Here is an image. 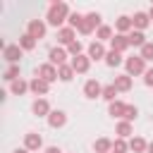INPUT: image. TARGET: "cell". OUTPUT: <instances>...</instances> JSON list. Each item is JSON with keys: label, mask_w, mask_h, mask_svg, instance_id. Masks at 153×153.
I'll return each instance as SVG.
<instances>
[{"label": "cell", "mask_w": 153, "mask_h": 153, "mask_svg": "<svg viewBox=\"0 0 153 153\" xmlns=\"http://www.w3.org/2000/svg\"><path fill=\"white\" fill-rule=\"evenodd\" d=\"M98 26H100V14L98 12H88V14H84V22H81V26L76 31L81 36H88V33L98 31Z\"/></svg>", "instance_id": "cell-2"}, {"label": "cell", "mask_w": 153, "mask_h": 153, "mask_svg": "<svg viewBox=\"0 0 153 153\" xmlns=\"http://www.w3.org/2000/svg\"><path fill=\"white\" fill-rule=\"evenodd\" d=\"M141 57L148 62V60H153V41H148L143 48H141Z\"/></svg>", "instance_id": "cell-36"}, {"label": "cell", "mask_w": 153, "mask_h": 153, "mask_svg": "<svg viewBox=\"0 0 153 153\" xmlns=\"http://www.w3.org/2000/svg\"><path fill=\"white\" fill-rule=\"evenodd\" d=\"M26 91H29V81H24V79H17V81L10 84V93L12 96H24Z\"/></svg>", "instance_id": "cell-24"}, {"label": "cell", "mask_w": 153, "mask_h": 153, "mask_svg": "<svg viewBox=\"0 0 153 153\" xmlns=\"http://www.w3.org/2000/svg\"><path fill=\"white\" fill-rule=\"evenodd\" d=\"M48 124H50L53 129H62V127L67 124V112H65V110H53V112L48 115Z\"/></svg>", "instance_id": "cell-14"}, {"label": "cell", "mask_w": 153, "mask_h": 153, "mask_svg": "<svg viewBox=\"0 0 153 153\" xmlns=\"http://www.w3.org/2000/svg\"><path fill=\"white\" fill-rule=\"evenodd\" d=\"M136 115H139V108L127 103V110H124V117H122V120H124V122H134V120H136Z\"/></svg>", "instance_id": "cell-33"}, {"label": "cell", "mask_w": 153, "mask_h": 153, "mask_svg": "<svg viewBox=\"0 0 153 153\" xmlns=\"http://www.w3.org/2000/svg\"><path fill=\"white\" fill-rule=\"evenodd\" d=\"M74 69H72V65H62V67H57V79L60 81H72L74 79Z\"/></svg>", "instance_id": "cell-27"}, {"label": "cell", "mask_w": 153, "mask_h": 153, "mask_svg": "<svg viewBox=\"0 0 153 153\" xmlns=\"http://www.w3.org/2000/svg\"><path fill=\"white\" fill-rule=\"evenodd\" d=\"M84 96L91 98V100H93V98H100V96H103V86H100V81H98V79H88V81L84 84Z\"/></svg>", "instance_id": "cell-10"}, {"label": "cell", "mask_w": 153, "mask_h": 153, "mask_svg": "<svg viewBox=\"0 0 153 153\" xmlns=\"http://www.w3.org/2000/svg\"><path fill=\"white\" fill-rule=\"evenodd\" d=\"M115 29H117V33H124V36H129L131 31H134V24H131V17H117V22H115Z\"/></svg>", "instance_id": "cell-17"}, {"label": "cell", "mask_w": 153, "mask_h": 153, "mask_svg": "<svg viewBox=\"0 0 153 153\" xmlns=\"http://www.w3.org/2000/svg\"><path fill=\"white\" fill-rule=\"evenodd\" d=\"M36 76H41L43 81L53 84V81H57V67H55V65H50V62H43V65L36 69Z\"/></svg>", "instance_id": "cell-6"}, {"label": "cell", "mask_w": 153, "mask_h": 153, "mask_svg": "<svg viewBox=\"0 0 153 153\" xmlns=\"http://www.w3.org/2000/svg\"><path fill=\"white\" fill-rule=\"evenodd\" d=\"M146 153H153V141H148V148H146Z\"/></svg>", "instance_id": "cell-39"}, {"label": "cell", "mask_w": 153, "mask_h": 153, "mask_svg": "<svg viewBox=\"0 0 153 153\" xmlns=\"http://www.w3.org/2000/svg\"><path fill=\"white\" fill-rule=\"evenodd\" d=\"M76 41V31L72 29V26H62L60 31H57V43H62V45H72Z\"/></svg>", "instance_id": "cell-15"}, {"label": "cell", "mask_w": 153, "mask_h": 153, "mask_svg": "<svg viewBox=\"0 0 153 153\" xmlns=\"http://www.w3.org/2000/svg\"><path fill=\"white\" fill-rule=\"evenodd\" d=\"M29 91L33 93V96H38V98H43L48 91H50V84L48 81H43L41 76H33L31 81H29Z\"/></svg>", "instance_id": "cell-9"}, {"label": "cell", "mask_w": 153, "mask_h": 153, "mask_svg": "<svg viewBox=\"0 0 153 153\" xmlns=\"http://www.w3.org/2000/svg\"><path fill=\"white\" fill-rule=\"evenodd\" d=\"M131 24H134V29H136V31H143V29L151 24V17H148V12H136V14L131 17Z\"/></svg>", "instance_id": "cell-18"}, {"label": "cell", "mask_w": 153, "mask_h": 153, "mask_svg": "<svg viewBox=\"0 0 153 153\" xmlns=\"http://www.w3.org/2000/svg\"><path fill=\"white\" fill-rule=\"evenodd\" d=\"M129 48V36L124 33H115L112 41H110V50H117V53H124Z\"/></svg>", "instance_id": "cell-16"}, {"label": "cell", "mask_w": 153, "mask_h": 153, "mask_svg": "<svg viewBox=\"0 0 153 153\" xmlns=\"http://www.w3.org/2000/svg\"><path fill=\"white\" fill-rule=\"evenodd\" d=\"M69 65H72V69H74L76 74H86V72H88V67H91V57L81 53V55L72 57V60H69Z\"/></svg>", "instance_id": "cell-8"}, {"label": "cell", "mask_w": 153, "mask_h": 153, "mask_svg": "<svg viewBox=\"0 0 153 153\" xmlns=\"http://www.w3.org/2000/svg\"><path fill=\"white\" fill-rule=\"evenodd\" d=\"M129 151V143L124 139H115L112 141V153H127Z\"/></svg>", "instance_id": "cell-34"}, {"label": "cell", "mask_w": 153, "mask_h": 153, "mask_svg": "<svg viewBox=\"0 0 153 153\" xmlns=\"http://www.w3.org/2000/svg\"><path fill=\"white\" fill-rule=\"evenodd\" d=\"M146 148H148V141H146V139H141V136H131V139H129V151H134V153H146Z\"/></svg>", "instance_id": "cell-21"}, {"label": "cell", "mask_w": 153, "mask_h": 153, "mask_svg": "<svg viewBox=\"0 0 153 153\" xmlns=\"http://www.w3.org/2000/svg\"><path fill=\"white\" fill-rule=\"evenodd\" d=\"M81 50H84L81 41H74L72 45H67V53H69V57H76V55H81Z\"/></svg>", "instance_id": "cell-35"}, {"label": "cell", "mask_w": 153, "mask_h": 153, "mask_svg": "<svg viewBox=\"0 0 153 153\" xmlns=\"http://www.w3.org/2000/svg\"><path fill=\"white\" fill-rule=\"evenodd\" d=\"M143 84H146V86H153V67L146 69V74H143Z\"/></svg>", "instance_id": "cell-37"}, {"label": "cell", "mask_w": 153, "mask_h": 153, "mask_svg": "<svg viewBox=\"0 0 153 153\" xmlns=\"http://www.w3.org/2000/svg\"><path fill=\"white\" fill-rule=\"evenodd\" d=\"M24 148H26V151H38V148H43V136H41L38 131L24 134Z\"/></svg>", "instance_id": "cell-11"}, {"label": "cell", "mask_w": 153, "mask_h": 153, "mask_svg": "<svg viewBox=\"0 0 153 153\" xmlns=\"http://www.w3.org/2000/svg\"><path fill=\"white\" fill-rule=\"evenodd\" d=\"M86 55H88L91 60H105L108 50L103 48V43H100V41H93V43H88V48H86Z\"/></svg>", "instance_id": "cell-13"}, {"label": "cell", "mask_w": 153, "mask_h": 153, "mask_svg": "<svg viewBox=\"0 0 153 153\" xmlns=\"http://www.w3.org/2000/svg\"><path fill=\"white\" fill-rule=\"evenodd\" d=\"M81 22H84V14H81V12H72L69 19H67V26H72V29L76 31V29L81 26Z\"/></svg>", "instance_id": "cell-32"}, {"label": "cell", "mask_w": 153, "mask_h": 153, "mask_svg": "<svg viewBox=\"0 0 153 153\" xmlns=\"http://www.w3.org/2000/svg\"><path fill=\"white\" fill-rule=\"evenodd\" d=\"M93 151L96 153H112V141L105 139V136H100V139L93 141Z\"/></svg>", "instance_id": "cell-22"}, {"label": "cell", "mask_w": 153, "mask_h": 153, "mask_svg": "<svg viewBox=\"0 0 153 153\" xmlns=\"http://www.w3.org/2000/svg\"><path fill=\"white\" fill-rule=\"evenodd\" d=\"M124 67H127V74L129 76H139V74H146V60L141 55H131L124 60Z\"/></svg>", "instance_id": "cell-3"}, {"label": "cell", "mask_w": 153, "mask_h": 153, "mask_svg": "<svg viewBox=\"0 0 153 153\" xmlns=\"http://www.w3.org/2000/svg\"><path fill=\"white\" fill-rule=\"evenodd\" d=\"M96 38L103 43V41H112V26H108V24H100L98 26V31H96Z\"/></svg>", "instance_id": "cell-28"}, {"label": "cell", "mask_w": 153, "mask_h": 153, "mask_svg": "<svg viewBox=\"0 0 153 153\" xmlns=\"http://www.w3.org/2000/svg\"><path fill=\"white\" fill-rule=\"evenodd\" d=\"M69 14H72V12H69V5H67V2H57V0H55V2H50V7H48L45 22L60 31V29H62V24L69 19Z\"/></svg>", "instance_id": "cell-1"}, {"label": "cell", "mask_w": 153, "mask_h": 153, "mask_svg": "<svg viewBox=\"0 0 153 153\" xmlns=\"http://www.w3.org/2000/svg\"><path fill=\"white\" fill-rule=\"evenodd\" d=\"M148 17H151V22H153V5H151V10H148Z\"/></svg>", "instance_id": "cell-41"}, {"label": "cell", "mask_w": 153, "mask_h": 153, "mask_svg": "<svg viewBox=\"0 0 153 153\" xmlns=\"http://www.w3.org/2000/svg\"><path fill=\"white\" fill-rule=\"evenodd\" d=\"M117 93H120V91L115 88V84H108V86H103V96H100V98L108 100V103H115V100H117Z\"/></svg>", "instance_id": "cell-29"}, {"label": "cell", "mask_w": 153, "mask_h": 153, "mask_svg": "<svg viewBox=\"0 0 153 153\" xmlns=\"http://www.w3.org/2000/svg\"><path fill=\"white\" fill-rule=\"evenodd\" d=\"M124 60H122V53H117V50H108V55H105V65L108 67H120Z\"/></svg>", "instance_id": "cell-26"}, {"label": "cell", "mask_w": 153, "mask_h": 153, "mask_svg": "<svg viewBox=\"0 0 153 153\" xmlns=\"http://www.w3.org/2000/svg\"><path fill=\"white\" fill-rule=\"evenodd\" d=\"M19 48L22 50H33L36 48V38H31L29 33H22L19 36Z\"/></svg>", "instance_id": "cell-31"}, {"label": "cell", "mask_w": 153, "mask_h": 153, "mask_svg": "<svg viewBox=\"0 0 153 153\" xmlns=\"http://www.w3.org/2000/svg\"><path fill=\"white\" fill-rule=\"evenodd\" d=\"M22 48H19V43H10V45H5L2 48V57L10 62V65H19V60H22Z\"/></svg>", "instance_id": "cell-5"}, {"label": "cell", "mask_w": 153, "mask_h": 153, "mask_svg": "<svg viewBox=\"0 0 153 153\" xmlns=\"http://www.w3.org/2000/svg\"><path fill=\"white\" fill-rule=\"evenodd\" d=\"M115 88L120 91V93H127V91H131V76L129 74H120V76H115Z\"/></svg>", "instance_id": "cell-19"}, {"label": "cell", "mask_w": 153, "mask_h": 153, "mask_svg": "<svg viewBox=\"0 0 153 153\" xmlns=\"http://www.w3.org/2000/svg\"><path fill=\"white\" fill-rule=\"evenodd\" d=\"M146 43H148V41H146V33H143V31H136V29H134V31L129 33V45H134V48H143Z\"/></svg>", "instance_id": "cell-23"}, {"label": "cell", "mask_w": 153, "mask_h": 153, "mask_svg": "<svg viewBox=\"0 0 153 153\" xmlns=\"http://www.w3.org/2000/svg\"><path fill=\"white\" fill-rule=\"evenodd\" d=\"M43 153H62V151H60V148H57V146H48V148H45V151H43Z\"/></svg>", "instance_id": "cell-38"}, {"label": "cell", "mask_w": 153, "mask_h": 153, "mask_svg": "<svg viewBox=\"0 0 153 153\" xmlns=\"http://www.w3.org/2000/svg\"><path fill=\"white\" fill-rule=\"evenodd\" d=\"M2 79L10 81V84L17 81V79H22V76H19V65H10V67L5 69V74H2Z\"/></svg>", "instance_id": "cell-30"}, {"label": "cell", "mask_w": 153, "mask_h": 153, "mask_svg": "<svg viewBox=\"0 0 153 153\" xmlns=\"http://www.w3.org/2000/svg\"><path fill=\"white\" fill-rule=\"evenodd\" d=\"M67 57H69L67 48H60V45L50 48V53H48V62H50V65H55V67H62V65H67Z\"/></svg>", "instance_id": "cell-4"}, {"label": "cell", "mask_w": 153, "mask_h": 153, "mask_svg": "<svg viewBox=\"0 0 153 153\" xmlns=\"http://www.w3.org/2000/svg\"><path fill=\"white\" fill-rule=\"evenodd\" d=\"M26 33H29L31 38L41 41V38L45 36V22H43V19H31L29 26H26Z\"/></svg>", "instance_id": "cell-7"}, {"label": "cell", "mask_w": 153, "mask_h": 153, "mask_svg": "<svg viewBox=\"0 0 153 153\" xmlns=\"http://www.w3.org/2000/svg\"><path fill=\"white\" fill-rule=\"evenodd\" d=\"M31 112H33L36 117H45V120H48V115H50L53 110H50V103H48L45 98H36L33 105H31Z\"/></svg>", "instance_id": "cell-12"}, {"label": "cell", "mask_w": 153, "mask_h": 153, "mask_svg": "<svg viewBox=\"0 0 153 153\" xmlns=\"http://www.w3.org/2000/svg\"><path fill=\"white\" fill-rule=\"evenodd\" d=\"M115 134H117V139H129V136L134 134V127H131V122H124V120H120V122H117V127H115Z\"/></svg>", "instance_id": "cell-20"}, {"label": "cell", "mask_w": 153, "mask_h": 153, "mask_svg": "<svg viewBox=\"0 0 153 153\" xmlns=\"http://www.w3.org/2000/svg\"><path fill=\"white\" fill-rule=\"evenodd\" d=\"M12 153H31V151H26V148H17V151H12Z\"/></svg>", "instance_id": "cell-40"}, {"label": "cell", "mask_w": 153, "mask_h": 153, "mask_svg": "<svg viewBox=\"0 0 153 153\" xmlns=\"http://www.w3.org/2000/svg\"><path fill=\"white\" fill-rule=\"evenodd\" d=\"M124 110H127V103H122V100H115V103H110V108H108V112H110V117H124Z\"/></svg>", "instance_id": "cell-25"}]
</instances>
